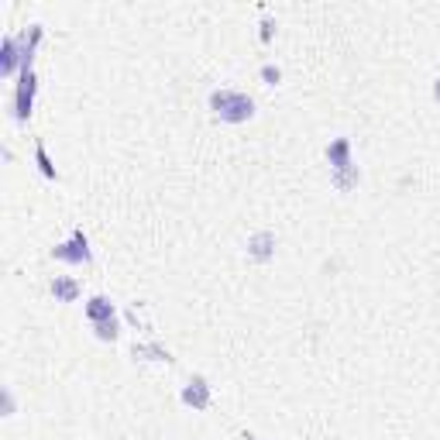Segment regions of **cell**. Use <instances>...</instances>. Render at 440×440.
Instances as JSON below:
<instances>
[{
	"label": "cell",
	"instance_id": "cell-1",
	"mask_svg": "<svg viewBox=\"0 0 440 440\" xmlns=\"http://www.w3.org/2000/svg\"><path fill=\"white\" fill-rule=\"evenodd\" d=\"M210 107H213L217 118L231 120V124L255 118V100L248 93H238V90H213L210 93Z\"/></svg>",
	"mask_w": 440,
	"mask_h": 440
},
{
	"label": "cell",
	"instance_id": "cell-2",
	"mask_svg": "<svg viewBox=\"0 0 440 440\" xmlns=\"http://www.w3.org/2000/svg\"><path fill=\"white\" fill-rule=\"evenodd\" d=\"M52 258L69 262V265H86V262H90V241H86V234L76 231L66 244H55V248H52Z\"/></svg>",
	"mask_w": 440,
	"mask_h": 440
},
{
	"label": "cell",
	"instance_id": "cell-3",
	"mask_svg": "<svg viewBox=\"0 0 440 440\" xmlns=\"http://www.w3.org/2000/svg\"><path fill=\"white\" fill-rule=\"evenodd\" d=\"M31 104H35V76H31V73H21L17 93H14V118L28 120L31 118Z\"/></svg>",
	"mask_w": 440,
	"mask_h": 440
},
{
	"label": "cell",
	"instance_id": "cell-4",
	"mask_svg": "<svg viewBox=\"0 0 440 440\" xmlns=\"http://www.w3.org/2000/svg\"><path fill=\"white\" fill-rule=\"evenodd\" d=\"M0 73L3 76L21 73V45H17L14 35H7V38L0 41Z\"/></svg>",
	"mask_w": 440,
	"mask_h": 440
},
{
	"label": "cell",
	"instance_id": "cell-5",
	"mask_svg": "<svg viewBox=\"0 0 440 440\" xmlns=\"http://www.w3.org/2000/svg\"><path fill=\"white\" fill-rule=\"evenodd\" d=\"M183 402L193 406V409H206L210 406V385L203 378H193L186 389H183Z\"/></svg>",
	"mask_w": 440,
	"mask_h": 440
},
{
	"label": "cell",
	"instance_id": "cell-6",
	"mask_svg": "<svg viewBox=\"0 0 440 440\" xmlns=\"http://www.w3.org/2000/svg\"><path fill=\"white\" fill-rule=\"evenodd\" d=\"M52 296H55L59 303H76V299H80V282L69 279V276H55V279H52Z\"/></svg>",
	"mask_w": 440,
	"mask_h": 440
},
{
	"label": "cell",
	"instance_id": "cell-7",
	"mask_svg": "<svg viewBox=\"0 0 440 440\" xmlns=\"http://www.w3.org/2000/svg\"><path fill=\"white\" fill-rule=\"evenodd\" d=\"M272 248H276V234H272V231H258L255 238L248 241V251H251L258 262H269V258H272Z\"/></svg>",
	"mask_w": 440,
	"mask_h": 440
},
{
	"label": "cell",
	"instance_id": "cell-8",
	"mask_svg": "<svg viewBox=\"0 0 440 440\" xmlns=\"http://www.w3.org/2000/svg\"><path fill=\"white\" fill-rule=\"evenodd\" d=\"M86 317H90L93 323L114 320V303H111L107 296H93V299L86 303Z\"/></svg>",
	"mask_w": 440,
	"mask_h": 440
},
{
	"label": "cell",
	"instance_id": "cell-9",
	"mask_svg": "<svg viewBox=\"0 0 440 440\" xmlns=\"http://www.w3.org/2000/svg\"><path fill=\"white\" fill-rule=\"evenodd\" d=\"M327 159L334 169H344V165H351V141L348 138H337V141H330L327 145Z\"/></svg>",
	"mask_w": 440,
	"mask_h": 440
},
{
	"label": "cell",
	"instance_id": "cell-10",
	"mask_svg": "<svg viewBox=\"0 0 440 440\" xmlns=\"http://www.w3.org/2000/svg\"><path fill=\"white\" fill-rule=\"evenodd\" d=\"M334 186H337V190L358 186V165L351 162V165H344V169H334Z\"/></svg>",
	"mask_w": 440,
	"mask_h": 440
},
{
	"label": "cell",
	"instance_id": "cell-11",
	"mask_svg": "<svg viewBox=\"0 0 440 440\" xmlns=\"http://www.w3.org/2000/svg\"><path fill=\"white\" fill-rule=\"evenodd\" d=\"M35 162H38V169H41V176L45 179H55V165H52V159H48V152H45V145H35Z\"/></svg>",
	"mask_w": 440,
	"mask_h": 440
},
{
	"label": "cell",
	"instance_id": "cell-12",
	"mask_svg": "<svg viewBox=\"0 0 440 440\" xmlns=\"http://www.w3.org/2000/svg\"><path fill=\"white\" fill-rule=\"evenodd\" d=\"M93 330H97V337H100V341H114V337H118V320L93 323Z\"/></svg>",
	"mask_w": 440,
	"mask_h": 440
},
{
	"label": "cell",
	"instance_id": "cell-13",
	"mask_svg": "<svg viewBox=\"0 0 440 440\" xmlns=\"http://www.w3.org/2000/svg\"><path fill=\"white\" fill-rule=\"evenodd\" d=\"M262 80L269 83V86H276V83L282 80V69H279V66H272V62H269V66H262Z\"/></svg>",
	"mask_w": 440,
	"mask_h": 440
},
{
	"label": "cell",
	"instance_id": "cell-14",
	"mask_svg": "<svg viewBox=\"0 0 440 440\" xmlns=\"http://www.w3.org/2000/svg\"><path fill=\"white\" fill-rule=\"evenodd\" d=\"M272 28H276V21H272V17H265V21H262V41L272 38Z\"/></svg>",
	"mask_w": 440,
	"mask_h": 440
},
{
	"label": "cell",
	"instance_id": "cell-15",
	"mask_svg": "<svg viewBox=\"0 0 440 440\" xmlns=\"http://www.w3.org/2000/svg\"><path fill=\"white\" fill-rule=\"evenodd\" d=\"M434 97H437V104H440V80H437V86H434Z\"/></svg>",
	"mask_w": 440,
	"mask_h": 440
}]
</instances>
